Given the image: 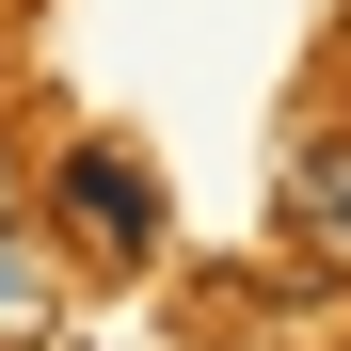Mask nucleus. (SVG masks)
Here are the masks:
<instances>
[{
	"mask_svg": "<svg viewBox=\"0 0 351 351\" xmlns=\"http://www.w3.org/2000/svg\"><path fill=\"white\" fill-rule=\"evenodd\" d=\"M0 223H16V160H0Z\"/></svg>",
	"mask_w": 351,
	"mask_h": 351,
	"instance_id": "20e7f679",
	"label": "nucleus"
},
{
	"mask_svg": "<svg viewBox=\"0 0 351 351\" xmlns=\"http://www.w3.org/2000/svg\"><path fill=\"white\" fill-rule=\"evenodd\" d=\"M335 80H351V48H335Z\"/></svg>",
	"mask_w": 351,
	"mask_h": 351,
	"instance_id": "39448f33",
	"label": "nucleus"
},
{
	"mask_svg": "<svg viewBox=\"0 0 351 351\" xmlns=\"http://www.w3.org/2000/svg\"><path fill=\"white\" fill-rule=\"evenodd\" d=\"M48 319H64V271H48V256L16 240V223H0V351H32Z\"/></svg>",
	"mask_w": 351,
	"mask_h": 351,
	"instance_id": "7ed1b4c3",
	"label": "nucleus"
},
{
	"mask_svg": "<svg viewBox=\"0 0 351 351\" xmlns=\"http://www.w3.org/2000/svg\"><path fill=\"white\" fill-rule=\"evenodd\" d=\"M64 223H80L96 256H160V176L128 144H64Z\"/></svg>",
	"mask_w": 351,
	"mask_h": 351,
	"instance_id": "f257e3e1",
	"label": "nucleus"
},
{
	"mask_svg": "<svg viewBox=\"0 0 351 351\" xmlns=\"http://www.w3.org/2000/svg\"><path fill=\"white\" fill-rule=\"evenodd\" d=\"M287 240H304L319 271H351V128H319L304 160H287Z\"/></svg>",
	"mask_w": 351,
	"mask_h": 351,
	"instance_id": "f03ea898",
	"label": "nucleus"
}]
</instances>
